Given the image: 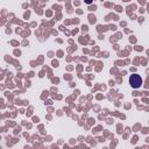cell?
<instances>
[{
    "mask_svg": "<svg viewBox=\"0 0 149 149\" xmlns=\"http://www.w3.org/2000/svg\"><path fill=\"white\" fill-rule=\"evenodd\" d=\"M85 1V3H87V5H91L92 2H93V0H84Z\"/></svg>",
    "mask_w": 149,
    "mask_h": 149,
    "instance_id": "obj_2",
    "label": "cell"
},
{
    "mask_svg": "<svg viewBox=\"0 0 149 149\" xmlns=\"http://www.w3.org/2000/svg\"><path fill=\"white\" fill-rule=\"evenodd\" d=\"M129 84L133 88H139L142 85V78L140 77V74H132L129 77Z\"/></svg>",
    "mask_w": 149,
    "mask_h": 149,
    "instance_id": "obj_1",
    "label": "cell"
}]
</instances>
